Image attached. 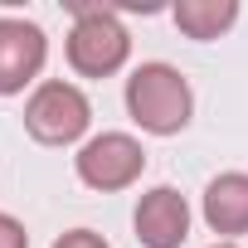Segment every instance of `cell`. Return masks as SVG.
<instances>
[{"instance_id":"3","label":"cell","mask_w":248,"mask_h":248,"mask_svg":"<svg viewBox=\"0 0 248 248\" xmlns=\"http://www.w3.org/2000/svg\"><path fill=\"white\" fill-rule=\"evenodd\" d=\"M88 127H93V102L78 83L44 78L25 102V132L39 146H73L88 137Z\"/></svg>"},{"instance_id":"7","label":"cell","mask_w":248,"mask_h":248,"mask_svg":"<svg viewBox=\"0 0 248 248\" xmlns=\"http://www.w3.org/2000/svg\"><path fill=\"white\" fill-rule=\"evenodd\" d=\"M200 214H204V224L219 233V243L248 233V175H243V170L214 175V180L204 185V195H200Z\"/></svg>"},{"instance_id":"10","label":"cell","mask_w":248,"mask_h":248,"mask_svg":"<svg viewBox=\"0 0 248 248\" xmlns=\"http://www.w3.org/2000/svg\"><path fill=\"white\" fill-rule=\"evenodd\" d=\"M0 248H30V233L15 214H0Z\"/></svg>"},{"instance_id":"4","label":"cell","mask_w":248,"mask_h":248,"mask_svg":"<svg viewBox=\"0 0 248 248\" xmlns=\"http://www.w3.org/2000/svg\"><path fill=\"white\" fill-rule=\"evenodd\" d=\"M73 170H78V180H83L88 190L112 195V190H127V185L141 180L146 151H141V141H137L132 132H97V137H88V141L78 146Z\"/></svg>"},{"instance_id":"2","label":"cell","mask_w":248,"mask_h":248,"mask_svg":"<svg viewBox=\"0 0 248 248\" xmlns=\"http://www.w3.org/2000/svg\"><path fill=\"white\" fill-rule=\"evenodd\" d=\"M68 10H73V30L63 39V54L78 78H112L127 68L132 34L117 10H107V5H68Z\"/></svg>"},{"instance_id":"5","label":"cell","mask_w":248,"mask_h":248,"mask_svg":"<svg viewBox=\"0 0 248 248\" xmlns=\"http://www.w3.org/2000/svg\"><path fill=\"white\" fill-rule=\"evenodd\" d=\"M49 59V34L34 20L20 15H0V97L25 93Z\"/></svg>"},{"instance_id":"11","label":"cell","mask_w":248,"mask_h":248,"mask_svg":"<svg viewBox=\"0 0 248 248\" xmlns=\"http://www.w3.org/2000/svg\"><path fill=\"white\" fill-rule=\"evenodd\" d=\"M214 248H238V243H214Z\"/></svg>"},{"instance_id":"9","label":"cell","mask_w":248,"mask_h":248,"mask_svg":"<svg viewBox=\"0 0 248 248\" xmlns=\"http://www.w3.org/2000/svg\"><path fill=\"white\" fill-rule=\"evenodd\" d=\"M54 248H112V243L102 233H93V229H68V233L54 238Z\"/></svg>"},{"instance_id":"8","label":"cell","mask_w":248,"mask_h":248,"mask_svg":"<svg viewBox=\"0 0 248 248\" xmlns=\"http://www.w3.org/2000/svg\"><path fill=\"white\" fill-rule=\"evenodd\" d=\"M170 20H175V30L185 34V39H219V34H229L233 30V20H238V0H180V5L170 10Z\"/></svg>"},{"instance_id":"1","label":"cell","mask_w":248,"mask_h":248,"mask_svg":"<svg viewBox=\"0 0 248 248\" xmlns=\"http://www.w3.org/2000/svg\"><path fill=\"white\" fill-rule=\"evenodd\" d=\"M127 112L141 132L151 137H175L190 127L195 117V93H190V78L175 68V63H137L132 78H127Z\"/></svg>"},{"instance_id":"6","label":"cell","mask_w":248,"mask_h":248,"mask_svg":"<svg viewBox=\"0 0 248 248\" xmlns=\"http://www.w3.org/2000/svg\"><path fill=\"white\" fill-rule=\"evenodd\" d=\"M132 229L141 248H180L190 238V200L175 185H151L132 209Z\"/></svg>"}]
</instances>
